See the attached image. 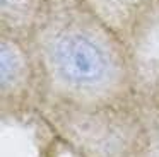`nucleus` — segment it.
Segmentation results:
<instances>
[{
    "instance_id": "nucleus-1",
    "label": "nucleus",
    "mask_w": 159,
    "mask_h": 157,
    "mask_svg": "<svg viewBox=\"0 0 159 157\" xmlns=\"http://www.w3.org/2000/svg\"><path fill=\"white\" fill-rule=\"evenodd\" d=\"M28 39L45 101L104 106L139 97L125 39L82 0H43Z\"/></svg>"
},
{
    "instance_id": "nucleus-2",
    "label": "nucleus",
    "mask_w": 159,
    "mask_h": 157,
    "mask_svg": "<svg viewBox=\"0 0 159 157\" xmlns=\"http://www.w3.org/2000/svg\"><path fill=\"white\" fill-rule=\"evenodd\" d=\"M38 118L72 157H135L147 135L140 97L104 106L45 101Z\"/></svg>"
},
{
    "instance_id": "nucleus-3",
    "label": "nucleus",
    "mask_w": 159,
    "mask_h": 157,
    "mask_svg": "<svg viewBox=\"0 0 159 157\" xmlns=\"http://www.w3.org/2000/svg\"><path fill=\"white\" fill-rule=\"evenodd\" d=\"M45 89L28 34L0 29V113L2 119L36 118Z\"/></svg>"
},
{
    "instance_id": "nucleus-4",
    "label": "nucleus",
    "mask_w": 159,
    "mask_h": 157,
    "mask_svg": "<svg viewBox=\"0 0 159 157\" xmlns=\"http://www.w3.org/2000/svg\"><path fill=\"white\" fill-rule=\"evenodd\" d=\"M140 99L159 102V5L125 39Z\"/></svg>"
},
{
    "instance_id": "nucleus-5",
    "label": "nucleus",
    "mask_w": 159,
    "mask_h": 157,
    "mask_svg": "<svg viewBox=\"0 0 159 157\" xmlns=\"http://www.w3.org/2000/svg\"><path fill=\"white\" fill-rule=\"evenodd\" d=\"M98 17L127 39L159 5V0H82Z\"/></svg>"
},
{
    "instance_id": "nucleus-6",
    "label": "nucleus",
    "mask_w": 159,
    "mask_h": 157,
    "mask_svg": "<svg viewBox=\"0 0 159 157\" xmlns=\"http://www.w3.org/2000/svg\"><path fill=\"white\" fill-rule=\"evenodd\" d=\"M142 101L147 109V135L135 157H159V102Z\"/></svg>"
},
{
    "instance_id": "nucleus-7",
    "label": "nucleus",
    "mask_w": 159,
    "mask_h": 157,
    "mask_svg": "<svg viewBox=\"0 0 159 157\" xmlns=\"http://www.w3.org/2000/svg\"><path fill=\"white\" fill-rule=\"evenodd\" d=\"M52 157H72L69 152H67L65 149H63V145L58 142V140L55 138V147H53V155Z\"/></svg>"
}]
</instances>
